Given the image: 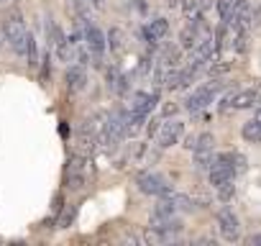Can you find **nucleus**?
<instances>
[{"label": "nucleus", "instance_id": "f257e3e1", "mask_svg": "<svg viewBox=\"0 0 261 246\" xmlns=\"http://www.w3.org/2000/svg\"><path fill=\"white\" fill-rule=\"evenodd\" d=\"M26 36H29V29H26L23 16L18 11L8 13L3 18V39L18 57H23V52H26Z\"/></svg>", "mask_w": 261, "mask_h": 246}, {"label": "nucleus", "instance_id": "f03ea898", "mask_svg": "<svg viewBox=\"0 0 261 246\" xmlns=\"http://www.w3.org/2000/svg\"><path fill=\"white\" fill-rule=\"evenodd\" d=\"M236 175H238V169H236V159H233L230 152L213 157V162L207 167V177H210V185L213 187H220L225 182H233Z\"/></svg>", "mask_w": 261, "mask_h": 246}, {"label": "nucleus", "instance_id": "7ed1b4c3", "mask_svg": "<svg viewBox=\"0 0 261 246\" xmlns=\"http://www.w3.org/2000/svg\"><path fill=\"white\" fill-rule=\"evenodd\" d=\"M87 177H90V162H87V157H82V154L69 157V162L64 167V187L82 190L87 185Z\"/></svg>", "mask_w": 261, "mask_h": 246}, {"label": "nucleus", "instance_id": "20e7f679", "mask_svg": "<svg viewBox=\"0 0 261 246\" xmlns=\"http://www.w3.org/2000/svg\"><path fill=\"white\" fill-rule=\"evenodd\" d=\"M261 105V82L253 85V87H246V90H238V92H230L223 97L220 108L223 110H246V108H256Z\"/></svg>", "mask_w": 261, "mask_h": 246}, {"label": "nucleus", "instance_id": "39448f33", "mask_svg": "<svg viewBox=\"0 0 261 246\" xmlns=\"http://www.w3.org/2000/svg\"><path fill=\"white\" fill-rule=\"evenodd\" d=\"M220 87H223V82H218V80H213V82H205V85H200L187 100H185V108L190 110V113H195V110H202L205 105H210L213 103V97L220 92Z\"/></svg>", "mask_w": 261, "mask_h": 246}, {"label": "nucleus", "instance_id": "423d86ee", "mask_svg": "<svg viewBox=\"0 0 261 246\" xmlns=\"http://www.w3.org/2000/svg\"><path fill=\"white\" fill-rule=\"evenodd\" d=\"M136 185H139V190H141V192L154 195V198H162V200L172 192V187H169L159 175H154V172H149V169H144V172H139V175H136Z\"/></svg>", "mask_w": 261, "mask_h": 246}, {"label": "nucleus", "instance_id": "0eeeda50", "mask_svg": "<svg viewBox=\"0 0 261 246\" xmlns=\"http://www.w3.org/2000/svg\"><path fill=\"white\" fill-rule=\"evenodd\" d=\"M218 226H220V233L225 241H238L241 238V226H238V218L230 208H220L218 215H215Z\"/></svg>", "mask_w": 261, "mask_h": 246}, {"label": "nucleus", "instance_id": "6e6552de", "mask_svg": "<svg viewBox=\"0 0 261 246\" xmlns=\"http://www.w3.org/2000/svg\"><path fill=\"white\" fill-rule=\"evenodd\" d=\"M85 46H87V52L95 57V59H100L102 54H105V46H108V39H105V34L95 26V23H85Z\"/></svg>", "mask_w": 261, "mask_h": 246}, {"label": "nucleus", "instance_id": "1a4fd4ad", "mask_svg": "<svg viewBox=\"0 0 261 246\" xmlns=\"http://www.w3.org/2000/svg\"><path fill=\"white\" fill-rule=\"evenodd\" d=\"M182 134H185V123H182V120L162 123V129H159V134H156V144H159L162 149H169V146L179 144Z\"/></svg>", "mask_w": 261, "mask_h": 246}, {"label": "nucleus", "instance_id": "9d476101", "mask_svg": "<svg viewBox=\"0 0 261 246\" xmlns=\"http://www.w3.org/2000/svg\"><path fill=\"white\" fill-rule=\"evenodd\" d=\"M156 103H159V92H134V97H130V113L146 118Z\"/></svg>", "mask_w": 261, "mask_h": 246}, {"label": "nucleus", "instance_id": "9b49d317", "mask_svg": "<svg viewBox=\"0 0 261 246\" xmlns=\"http://www.w3.org/2000/svg\"><path fill=\"white\" fill-rule=\"evenodd\" d=\"M195 62H210L213 59V54H215V49H218V39L215 36H205V39H197L195 41Z\"/></svg>", "mask_w": 261, "mask_h": 246}, {"label": "nucleus", "instance_id": "f8f14e48", "mask_svg": "<svg viewBox=\"0 0 261 246\" xmlns=\"http://www.w3.org/2000/svg\"><path fill=\"white\" fill-rule=\"evenodd\" d=\"M64 80H67L69 92H80V90H85V85H87V72H85V67H82V64H74V67H69V69H67Z\"/></svg>", "mask_w": 261, "mask_h": 246}, {"label": "nucleus", "instance_id": "ddd939ff", "mask_svg": "<svg viewBox=\"0 0 261 246\" xmlns=\"http://www.w3.org/2000/svg\"><path fill=\"white\" fill-rule=\"evenodd\" d=\"M167 34H169V21L167 18H154L146 26V36L151 41H162V39H167Z\"/></svg>", "mask_w": 261, "mask_h": 246}, {"label": "nucleus", "instance_id": "4468645a", "mask_svg": "<svg viewBox=\"0 0 261 246\" xmlns=\"http://www.w3.org/2000/svg\"><path fill=\"white\" fill-rule=\"evenodd\" d=\"M164 200H167L174 210H182V213H190V210L195 208V200H192L190 195H182V192H174V190H172Z\"/></svg>", "mask_w": 261, "mask_h": 246}, {"label": "nucleus", "instance_id": "2eb2a0df", "mask_svg": "<svg viewBox=\"0 0 261 246\" xmlns=\"http://www.w3.org/2000/svg\"><path fill=\"white\" fill-rule=\"evenodd\" d=\"M95 144H97L95 134H90L87 129H82L80 136H77V154H82V157L92 154V152H95Z\"/></svg>", "mask_w": 261, "mask_h": 246}, {"label": "nucleus", "instance_id": "dca6fc26", "mask_svg": "<svg viewBox=\"0 0 261 246\" xmlns=\"http://www.w3.org/2000/svg\"><path fill=\"white\" fill-rule=\"evenodd\" d=\"M200 21H202V18H200ZM200 21H190V26H185V29H182L179 41H182V46H185V49H192V46H195V41L200 39V34H197Z\"/></svg>", "mask_w": 261, "mask_h": 246}, {"label": "nucleus", "instance_id": "f3484780", "mask_svg": "<svg viewBox=\"0 0 261 246\" xmlns=\"http://www.w3.org/2000/svg\"><path fill=\"white\" fill-rule=\"evenodd\" d=\"M213 146H215V136L213 134H200V136H195V141H192V152L195 154H200V152H213Z\"/></svg>", "mask_w": 261, "mask_h": 246}, {"label": "nucleus", "instance_id": "a211bd4d", "mask_svg": "<svg viewBox=\"0 0 261 246\" xmlns=\"http://www.w3.org/2000/svg\"><path fill=\"white\" fill-rule=\"evenodd\" d=\"M241 136L248 141V144H261V129H258V123L248 120L243 123V129H241Z\"/></svg>", "mask_w": 261, "mask_h": 246}, {"label": "nucleus", "instance_id": "6ab92c4d", "mask_svg": "<svg viewBox=\"0 0 261 246\" xmlns=\"http://www.w3.org/2000/svg\"><path fill=\"white\" fill-rule=\"evenodd\" d=\"M182 11H185V18L187 21H200V6H197V0H182Z\"/></svg>", "mask_w": 261, "mask_h": 246}, {"label": "nucleus", "instance_id": "aec40b11", "mask_svg": "<svg viewBox=\"0 0 261 246\" xmlns=\"http://www.w3.org/2000/svg\"><path fill=\"white\" fill-rule=\"evenodd\" d=\"M23 57L29 59V64H31V67H36V64H39V52H36V39H34L31 34L26 36V52H23Z\"/></svg>", "mask_w": 261, "mask_h": 246}, {"label": "nucleus", "instance_id": "412c9836", "mask_svg": "<svg viewBox=\"0 0 261 246\" xmlns=\"http://www.w3.org/2000/svg\"><path fill=\"white\" fill-rule=\"evenodd\" d=\"M108 41H110V46H113L115 52H120V49L125 46V36H123V31H120V29H110Z\"/></svg>", "mask_w": 261, "mask_h": 246}, {"label": "nucleus", "instance_id": "4be33fe9", "mask_svg": "<svg viewBox=\"0 0 261 246\" xmlns=\"http://www.w3.org/2000/svg\"><path fill=\"white\" fill-rule=\"evenodd\" d=\"M233 3H236V0H218V13H220L223 21H228V16L233 11Z\"/></svg>", "mask_w": 261, "mask_h": 246}, {"label": "nucleus", "instance_id": "5701e85b", "mask_svg": "<svg viewBox=\"0 0 261 246\" xmlns=\"http://www.w3.org/2000/svg\"><path fill=\"white\" fill-rule=\"evenodd\" d=\"M215 190H218L220 200H230V198H233V192H236L233 182H225V185H220V187H215Z\"/></svg>", "mask_w": 261, "mask_h": 246}, {"label": "nucleus", "instance_id": "b1692460", "mask_svg": "<svg viewBox=\"0 0 261 246\" xmlns=\"http://www.w3.org/2000/svg\"><path fill=\"white\" fill-rule=\"evenodd\" d=\"M72 218H74V208H67V210H64V215L59 218V226H62V228H69Z\"/></svg>", "mask_w": 261, "mask_h": 246}, {"label": "nucleus", "instance_id": "393cba45", "mask_svg": "<svg viewBox=\"0 0 261 246\" xmlns=\"http://www.w3.org/2000/svg\"><path fill=\"white\" fill-rule=\"evenodd\" d=\"M253 123H258V129H261V105H256V113H253V118H251Z\"/></svg>", "mask_w": 261, "mask_h": 246}, {"label": "nucleus", "instance_id": "a878e982", "mask_svg": "<svg viewBox=\"0 0 261 246\" xmlns=\"http://www.w3.org/2000/svg\"><path fill=\"white\" fill-rule=\"evenodd\" d=\"M197 6H200V11H207L213 6V0H197Z\"/></svg>", "mask_w": 261, "mask_h": 246}, {"label": "nucleus", "instance_id": "bb28decb", "mask_svg": "<svg viewBox=\"0 0 261 246\" xmlns=\"http://www.w3.org/2000/svg\"><path fill=\"white\" fill-rule=\"evenodd\" d=\"M156 134V120H151V126H149V136H154Z\"/></svg>", "mask_w": 261, "mask_h": 246}, {"label": "nucleus", "instance_id": "cd10ccee", "mask_svg": "<svg viewBox=\"0 0 261 246\" xmlns=\"http://www.w3.org/2000/svg\"><path fill=\"white\" fill-rule=\"evenodd\" d=\"M248 243H261V233H258V236H251V238H248Z\"/></svg>", "mask_w": 261, "mask_h": 246}]
</instances>
